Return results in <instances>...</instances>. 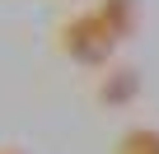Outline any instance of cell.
<instances>
[{
	"label": "cell",
	"instance_id": "1",
	"mask_svg": "<svg viewBox=\"0 0 159 154\" xmlns=\"http://www.w3.org/2000/svg\"><path fill=\"white\" fill-rule=\"evenodd\" d=\"M56 42H61V51L75 61V65H84V70H103V65H112V56H117V37H112V28L98 19V10H80V14H70L61 28H56Z\"/></svg>",
	"mask_w": 159,
	"mask_h": 154
},
{
	"label": "cell",
	"instance_id": "2",
	"mask_svg": "<svg viewBox=\"0 0 159 154\" xmlns=\"http://www.w3.org/2000/svg\"><path fill=\"white\" fill-rule=\"evenodd\" d=\"M140 89H145V80H140L136 65H112L103 80H98L94 98H98V108H131L140 98Z\"/></svg>",
	"mask_w": 159,
	"mask_h": 154
},
{
	"label": "cell",
	"instance_id": "3",
	"mask_svg": "<svg viewBox=\"0 0 159 154\" xmlns=\"http://www.w3.org/2000/svg\"><path fill=\"white\" fill-rule=\"evenodd\" d=\"M94 10H98V19L112 28L117 42L136 37V28H140V0H98Z\"/></svg>",
	"mask_w": 159,
	"mask_h": 154
},
{
	"label": "cell",
	"instance_id": "4",
	"mask_svg": "<svg viewBox=\"0 0 159 154\" xmlns=\"http://www.w3.org/2000/svg\"><path fill=\"white\" fill-rule=\"evenodd\" d=\"M112 154H159V126H126Z\"/></svg>",
	"mask_w": 159,
	"mask_h": 154
},
{
	"label": "cell",
	"instance_id": "5",
	"mask_svg": "<svg viewBox=\"0 0 159 154\" xmlns=\"http://www.w3.org/2000/svg\"><path fill=\"white\" fill-rule=\"evenodd\" d=\"M0 154H28V149H19V145H5V149H0Z\"/></svg>",
	"mask_w": 159,
	"mask_h": 154
}]
</instances>
